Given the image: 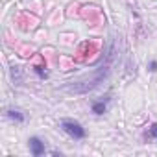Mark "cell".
<instances>
[{"mask_svg":"<svg viewBox=\"0 0 157 157\" xmlns=\"http://www.w3.org/2000/svg\"><path fill=\"white\" fill-rule=\"evenodd\" d=\"M146 139H150V140H155V139H157V122H153V124L148 128V131H146Z\"/></svg>","mask_w":157,"mask_h":157,"instance_id":"obj_6","label":"cell"},{"mask_svg":"<svg viewBox=\"0 0 157 157\" xmlns=\"http://www.w3.org/2000/svg\"><path fill=\"white\" fill-rule=\"evenodd\" d=\"M61 129L74 140H83L87 137V129L78 122V120H72V118H65L61 120Z\"/></svg>","mask_w":157,"mask_h":157,"instance_id":"obj_1","label":"cell"},{"mask_svg":"<svg viewBox=\"0 0 157 157\" xmlns=\"http://www.w3.org/2000/svg\"><path fill=\"white\" fill-rule=\"evenodd\" d=\"M148 68H150L151 72H157V59H153V61H150V65H148Z\"/></svg>","mask_w":157,"mask_h":157,"instance_id":"obj_8","label":"cell"},{"mask_svg":"<svg viewBox=\"0 0 157 157\" xmlns=\"http://www.w3.org/2000/svg\"><path fill=\"white\" fill-rule=\"evenodd\" d=\"M33 72L41 78V80H46V78H48V70H46V67H43V65H35V67H33Z\"/></svg>","mask_w":157,"mask_h":157,"instance_id":"obj_5","label":"cell"},{"mask_svg":"<svg viewBox=\"0 0 157 157\" xmlns=\"http://www.w3.org/2000/svg\"><path fill=\"white\" fill-rule=\"evenodd\" d=\"M107 104H109V94L104 96V98L93 100V104H91V111H93L96 117H102V115L107 111Z\"/></svg>","mask_w":157,"mask_h":157,"instance_id":"obj_3","label":"cell"},{"mask_svg":"<svg viewBox=\"0 0 157 157\" xmlns=\"http://www.w3.org/2000/svg\"><path fill=\"white\" fill-rule=\"evenodd\" d=\"M6 117H8L10 120L17 122V124H22V122H26V115H24L21 109H15V107H10V109H6Z\"/></svg>","mask_w":157,"mask_h":157,"instance_id":"obj_4","label":"cell"},{"mask_svg":"<svg viewBox=\"0 0 157 157\" xmlns=\"http://www.w3.org/2000/svg\"><path fill=\"white\" fill-rule=\"evenodd\" d=\"M11 78L15 83H21V72H19V67H13L11 68Z\"/></svg>","mask_w":157,"mask_h":157,"instance_id":"obj_7","label":"cell"},{"mask_svg":"<svg viewBox=\"0 0 157 157\" xmlns=\"http://www.w3.org/2000/svg\"><path fill=\"white\" fill-rule=\"evenodd\" d=\"M28 146H30V153L33 157H41L46 153V142L41 137H30L28 139Z\"/></svg>","mask_w":157,"mask_h":157,"instance_id":"obj_2","label":"cell"}]
</instances>
